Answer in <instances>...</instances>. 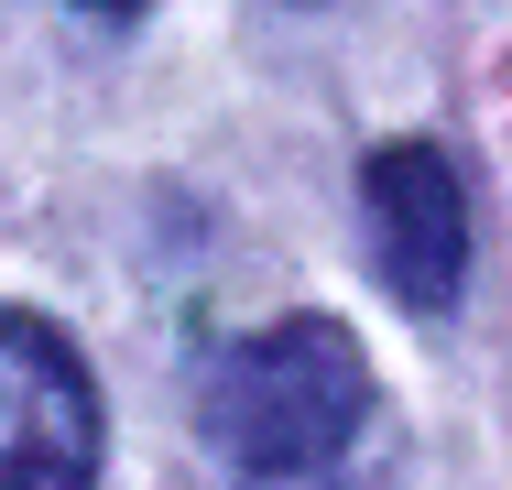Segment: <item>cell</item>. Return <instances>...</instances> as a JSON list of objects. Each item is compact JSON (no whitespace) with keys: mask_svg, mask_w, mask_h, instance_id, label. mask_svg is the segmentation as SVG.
I'll use <instances>...</instances> for the list:
<instances>
[{"mask_svg":"<svg viewBox=\"0 0 512 490\" xmlns=\"http://www.w3.org/2000/svg\"><path fill=\"white\" fill-rule=\"evenodd\" d=\"M197 425L251 480H327L382 425V382H371V360L338 316H273V327H251L207 360Z\"/></svg>","mask_w":512,"mask_h":490,"instance_id":"cell-1","label":"cell"},{"mask_svg":"<svg viewBox=\"0 0 512 490\" xmlns=\"http://www.w3.org/2000/svg\"><path fill=\"white\" fill-rule=\"evenodd\" d=\"M0 490H99V382L55 316L0 305Z\"/></svg>","mask_w":512,"mask_h":490,"instance_id":"cell-2","label":"cell"},{"mask_svg":"<svg viewBox=\"0 0 512 490\" xmlns=\"http://www.w3.org/2000/svg\"><path fill=\"white\" fill-rule=\"evenodd\" d=\"M360 229H371V273L414 316H447L469 294V186L436 142H382L360 164Z\"/></svg>","mask_w":512,"mask_h":490,"instance_id":"cell-3","label":"cell"},{"mask_svg":"<svg viewBox=\"0 0 512 490\" xmlns=\"http://www.w3.org/2000/svg\"><path fill=\"white\" fill-rule=\"evenodd\" d=\"M88 11H99V22H131V11H142V0H88Z\"/></svg>","mask_w":512,"mask_h":490,"instance_id":"cell-4","label":"cell"}]
</instances>
